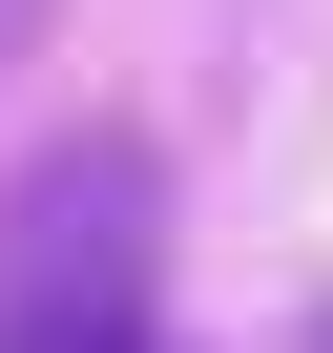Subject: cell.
Returning <instances> with one entry per match:
<instances>
[{"label":"cell","instance_id":"cell-2","mask_svg":"<svg viewBox=\"0 0 333 353\" xmlns=\"http://www.w3.org/2000/svg\"><path fill=\"white\" fill-rule=\"evenodd\" d=\"M166 353H188V332H166Z\"/></svg>","mask_w":333,"mask_h":353},{"label":"cell","instance_id":"cell-1","mask_svg":"<svg viewBox=\"0 0 333 353\" xmlns=\"http://www.w3.org/2000/svg\"><path fill=\"white\" fill-rule=\"evenodd\" d=\"M0 353H166V188L146 145H42L0 208Z\"/></svg>","mask_w":333,"mask_h":353}]
</instances>
